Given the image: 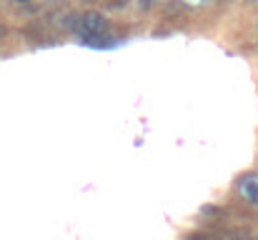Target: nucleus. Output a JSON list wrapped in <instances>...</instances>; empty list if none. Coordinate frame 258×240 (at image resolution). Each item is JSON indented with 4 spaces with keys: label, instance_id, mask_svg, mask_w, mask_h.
I'll return each instance as SVG.
<instances>
[{
    "label": "nucleus",
    "instance_id": "f257e3e1",
    "mask_svg": "<svg viewBox=\"0 0 258 240\" xmlns=\"http://www.w3.org/2000/svg\"><path fill=\"white\" fill-rule=\"evenodd\" d=\"M108 28H110L108 18H105L103 13H98V10H88V13H83V15L78 18V30H81V38H86V40L105 35Z\"/></svg>",
    "mask_w": 258,
    "mask_h": 240
},
{
    "label": "nucleus",
    "instance_id": "f03ea898",
    "mask_svg": "<svg viewBox=\"0 0 258 240\" xmlns=\"http://www.w3.org/2000/svg\"><path fill=\"white\" fill-rule=\"evenodd\" d=\"M238 195L251 203V205H258V173H246L241 180H238Z\"/></svg>",
    "mask_w": 258,
    "mask_h": 240
},
{
    "label": "nucleus",
    "instance_id": "7ed1b4c3",
    "mask_svg": "<svg viewBox=\"0 0 258 240\" xmlns=\"http://www.w3.org/2000/svg\"><path fill=\"white\" fill-rule=\"evenodd\" d=\"M185 8H203V5H208L211 0H180Z\"/></svg>",
    "mask_w": 258,
    "mask_h": 240
},
{
    "label": "nucleus",
    "instance_id": "20e7f679",
    "mask_svg": "<svg viewBox=\"0 0 258 240\" xmlns=\"http://www.w3.org/2000/svg\"><path fill=\"white\" fill-rule=\"evenodd\" d=\"M151 5H153V0H138V8L141 10H151Z\"/></svg>",
    "mask_w": 258,
    "mask_h": 240
}]
</instances>
